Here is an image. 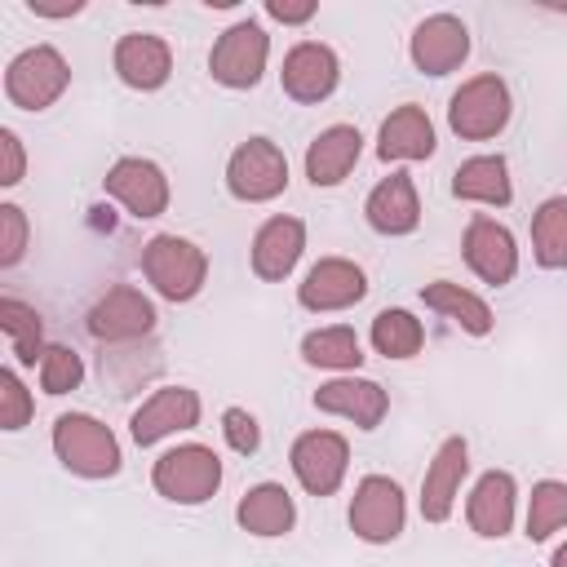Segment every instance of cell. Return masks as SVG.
I'll use <instances>...</instances> for the list:
<instances>
[{"mask_svg":"<svg viewBox=\"0 0 567 567\" xmlns=\"http://www.w3.org/2000/svg\"><path fill=\"white\" fill-rule=\"evenodd\" d=\"M31 412H35V403H31L27 385L18 381L13 368H4V372H0V425H4V430H22V425L31 421Z\"/></svg>","mask_w":567,"mask_h":567,"instance_id":"obj_34","label":"cell"},{"mask_svg":"<svg viewBox=\"0 0 567 567\" xmlns=\"http://www.w3.org/2000/svg\"><path fill=\"white\" fill-rule=\"evenodd\" d=\"M377 155L390 159H430L434 155V124L416 102H403L385 115L381 137H377Z\"/></svg>","mask_w":567,"mask_h":567,"instance_id":"obj_21","label":"cell"},{"mask_svg":"<svg viewBox=\"0 0 567 567\" xmlns=\"http://www.w3.org/2000/svg\"><path fill=\"white\" fill-rule=\"evenodd\" d=\"M66 84H71V66H66V58H62L53 44H31V49H22V53L9 62V71H4V93H9V102L22 106V111H44V106H53Z\"/></svg>","mask_w":567,"mask_h":567,"instance_id":"obj_4","label":"cell"},{"mask_svg":"<svg viewBox=\"0 0 567 567\" xmlns=\"http://www.w3.org/2000/svg\"><path fill=\"white\" fill-rule=\"evenodd\" d=\"M465 470H470V443L461 434L443 439L434 461L425 465V478H421V518L425 523H447V514L461 496Z\"/></svg>","mask_w":567,"mask_h":567,"instance_id":"obj_12","label":"cell"},{"mask_svg":"<svg viewBox=\"0 0 567 567\" xmlns=\"http://www.w3.org/2000/svg\"><path fill=\"white\" fill-rule=\"evenodd\" d=\"M532 248L545 270H567V195H549L532 213Z\"/></svg>","mask_w":567,"mask_h":567,"instance_id":"obj_28","label":"cell"},{"mask_svg":"<svg viewBox=\"0 0 567 567\" xmlns=\"http://www.w3.org/2000/svg\"><path fill=\"white\" fill-rule=\"evenodd\" d=\"M514 474H505V470H487L478 483H474V492H470V501H465V518H470V527L478 532V536H505L509 527H514Z\"/></svg>","mask_w":567,"mask_h":567,"instance_id":"obj_22","label":"cell"},{"mask_svg":"<svg viewBox=\"0 0 567 567\" xmlns=\"http://www.w3.org/2000/svg\"><path fill=\"white\" fill-rule=\"evenodd\" d=\"M363 213H368V226H372L377 235H408V230H416V221H421V199H416L412 177H408V173L381 177V182L372 186Z\"/></svg>","mask_w":567,"mask_h":567,"instance_id":"obj_20","label":"cell"},{"mask_svg":"<svg viewBox=\"0 0 567 567\" xmlns=\"http://www.w3.org/2000/svg\"><path fill=\"white\" fill-rule=\"evenodd\" d=\"M142 270L155 284L159 297L190 301L208 279V257H204L199 244H190L182 235H155L146 244V252H142Z\"/></svg>","mask_w":567,"mask_h":567,"instance_id":"obj_3","label":"cell"},{"mask_svg":"<svg viewBox=\"0 0 567 567\" xmlns=\"http://www.w3.org/2000/svg\"><path fill=\"white\" fill-rule=\"evenodd\" d=\"M549 567H567V545H558V549H554V558H549Z\"/></svg>","mask_w":567,"mask_h":567,"instance_id":"obj_39","label":"cell"},{"mask_svg":"<svg viewBox=\"0 0 567 567\" xmlns=\"http://www.w3.org/2000/svg\"><path fill=\"white\" fill-rule=\"evenodd\" d=\"M221 434H226V443H230L239 456H252V452H257V443H261L257 416H252V412H244V408H226V412H221Z\"/></svg>","mask_w":567,"mask_h":567,"instance_id":"obj_36","label":"cell"},{"mask_svg":"<svg viewBox=\"0 0 567 567\" xmlns=\"http://www.w3.org/2000/svg\"><path fill=\"white\" fill-rule=\"evenodd\" d=\"M315 408L319 412H332V416H346L359 430H377L381 416H385V408H390V399L368 377H337V381H328V385L315 390Z\"/></svg>","mask_w":567,"mask_h":567,"instance_id":"obj_18","label":"cell"},{"mask_svg":"<svg viewBox=\"0 0 567 567\" xmlns=\"http://www.w3.org/2000/svg\"><path fill=\"white\" fill-rule=\"evenodd\" d=\"M470 270L483 279V284H509L514 270H518V248H514V235L492 221V217H474L465 226V244H461Z\"/></svg>","mask_w":567,"mask_h":567,"instance_id":"obj_17","label":"cell"},{"mask_svg":"<svg viewBox=\"0 0 567 567\" xmlns=\"http://www.w3.org/2000/svg\"><path fill=\"white\" fill-rule=\"evenodd\" d=\"M84 381V363L71 346H49L44 359H40V385L44 394H66V390H80Z\"/></svg>","mask_w":567,"mask_h":567,"instance_id":"obj_33","label":"cell"},{"mask_svg":"<svg viewBox=\"0 0 567 567\" xmlns=\"http://www.w3.org/2000/svg\"><path fill=\"white\" fill-rule=\"evenodd\" d=\"M359 151H363L359 128L332 124V128H323V133L310 142V151H306V177H310L315 186H337V182H346V173L354 168Z\"/></svg>","mask_w":567,"mask_h":567,"instance_id":"obj_24","label":"cell"},{"mask_svg":"<svg viewBox=\"0 0 567 567\" xmlns=\"http://www.w3.org/2000/svg\"><path fill=\"white\" fill-rule=\"evenodd\" d=\"M279 80H284V93L288 97H297V102H323L337 89V80H341V62H337V53L328 44L301 40V44L288 49Z\"/></svg>","mask_w":567,"mask_h":567,"instance_id":"obj_15","label":"cell"},{"mask_svg":"<svg viewBox=\"0 0 567 567\" xmlns=\"http://www.w3.org/2000/svg\"><path fill=\"white\" fill-rule=\"evenodd\" d=\"M447 124H452V133L465 137V142L496 137V133L509 124V89H505V80H501V75H474V80H465V84L452 93Z\"/></svg>","mask_w":567,"mask_h":567,"instance_id":"obj_5","label":"cell"},{"mask_svg":"<svg viewBox=\"0 0 567 567\" xmlns=\"http://www.w3.org/2000/svg\"><path fill=\"white\" fill-rule=\"evenodd\" d=\"M266 58H270V35L261 31V22L244 18L217 35V44L208 53V71L226 89H252L266 71Z\"/></svg>","mask_w":567,"mask_h":567,"instance_id":"obj_7","label":"cell"},{"mask_svg":"<svg viewBox=\"0 0 567 567\" xmlns=\"http://www.w3.org/2000/svg\"><path fill=\"white\" fill-rule=\"evenodd\" d=\"M558 527H567V483L540 478L532 487V501H527V536L532 540H545Z\"/></svg>","mask_w":567,"mask_h":567,"instance_id":"obj_31","label":"cell"},{"mask_svg":"<svg viewBox=\"0 0 567 567\" xmlns=\"http://www.w3.org/2000/svg\"><path fill=\"white\" fill-rule=\"evenodd\" d=\"M266 13L275 22H284V27L288 22H310L315 18V0H297V4L292 0H266Z\"/></svg>","mask_w":567,"mask_h":567,"instance_id":"obj_38","label":"cell"},{"mask_svg":"<svg viewBox=\"0 0 567 567\" xmlns=\"http://www.w3.org/2000/svg\"><path fill=\"white\" fill-rule=\"evenodd\" d=\"M416 71L425 75H447L470 58V31L456 13H430L425 22H416L412 44H408Z\"/></svg>","mask_w":567,"mask_h":567,"instance_id":"obj_11","label":"cell"},{"mask_svg":"<svg viewBox=\"0 0 567 567\" xmlns=\"http://www.w3.org/2000/svg\"><path fill=\"white\" fill-rule=\"evenodd\" d=\"M292 474L310 496H332L350 465V443L337 430H306L292 443Z\"/></svg>","mask_w":567,"mask_h":567,"instance_id":"obj_9","label":"cell"},{"mask_svg":"<svg viewBox=\"0 0 567 567\" xmlns=\"http://www.w3.org/2000/svg\"><path fill=\"white\" fill-rule=\"evenodd\" d=\"M106 195H115L133 217H159L168 208V177L159 164L124 155L106 173Z\"/></svg>","mask_w":567,"mask_h":567,"instance_id":"obj_13","label":"cell"},{"mask_svg":"<svg viewBox=\"0 0 567 567\" xmlns=\"http://www.w3.org/2000/svg\"><path fill=\"white\" fill-rule=\"evenodd\" d=\"M421 341H425V328L412 310H381L372 319V346L385 359H412L421 350Z\"/></svg>","mask_w":567,"mask_h":567,"instance_id":"obj_30","label":"cell"},{"mask_svg":"<svg viewBox=\"0 0 567 567\" xmlns=\"http://www.w3.org/2000/svg\"><path fill=\"white\" fill-rule=\"evenodd\" d=\"M288 186V159L270 137H248L226 159V190L244 204H266Z\"/></svg>","mask_w":567,"mask_h":567,"instance_id":"obj_6","label":"cell"},{"mask_svg":"<svg viewBox=\"0 0 567 567\" xmlns=\"http://www.w3.org/2000/svg\"><path fill=\"white\" fill-rule=\"evenodd\" d=\"M190 425H199V394L186 390V385H164V390H155V394L133 412V421H128L137 447H151V443H159V439H168V434H177V430H190Z\"/></svg>","mask_w":567,"mask_h":567,"instance_id":"obj_14","label":"cell"},{"mask_svg":"<svg viewBox=\"0 0 567 567\" xmlns=\"http://www.w3.org/2000/svg\"><path fill=\"white\" fill-rule=\"evenodd\" d=\"M0 155H4L0 182H4V186H18V182H22V168H27V155H22V142H18L13 128H0Z\"/></svg>","mask_w":567,"mask_h":567,"instance_id":"obj_37","label":"cell"},{"mask_svg":"<svg viewBox=\"0 0 567 567\" xmlns=\"http://www.w3.org/2000/svg\"><path fill=\"white\" fill-rule=\"evenodd\" d=\"M306 248V226L297 217H270L252 235V270L257 279H284Z\"/></svg>","mask_w":567,"mask_h":567,"instance_id":"obj_23","label":"cell"},{"mask_svg":"<svg viewBox=\"0 0 567 567\" xmlns=\"http://www.w3.org/2000/svg\"><path fill=\"white\" fill-rule=\"evenodd\" d=\"M155 328V306L133 288V284H115L106 288L93 310H89V332L97 341H137Z\"/></svg>","mask_w":567,"mask_h":567,"instance_id":"obj_10","label":"cell"},{"mask_svg":"<svg viewBox=\"0 0 567 567\" xmlns=\"http://www.w3.org/2000/svg\"><path fill=\"white\" fill-rule=\"evenodd\" d=\"M151 483L164 501L177 505H204L217 487H221V461L213 447L204 443H182L173 452H164L151 470Z\"/></svg>","mask_w":567,"mask_h":567,"instance_id":"obj_2","label":"cell"},{"mask_svg":"<svg viewBox=\"0 0 567 567\" xmlns=\"http://www.w3.org/2000/svg\"><path fill=\"white\" fill-rule=\"evenodd\" d=\"M368 292V279L354 261L346 257H323L306 270V279L297 284V301L306 310H346L354 301H363Z\"/></svg>","mask_w":567,"mask_h":567,"instance_id":"obj_16","label":"cell"},{"mask_svg":"<svg viewBox=\"0 0 567 567\" xmlns=\"http://www.w3.org/2000/svg\"><path fill=\"white\" fill-rule=\"evenodd\" d=\"M0 328L9 332L18 363H35V354L44 359V346H40V315H35L27 301L4 297V301H0Z\"/></svg>","mask_w":567,"mask_h":567,"instance_id":"obj_32","label":"cell"},{"mask_svg":"<svg viewBox=\"0 0 567 567\" xmlns=\"http://www.w3.org/2000/svg\"><path fill=\"white\" fill-rule=\"evenodd\" d=\"M235 518H239V527L252 532V536H284V532H292V523H297V505H292L288 487H279V483H257V487H248L244 501L235 505Z\"/></svg>","mask_w":567,"mask_h":567,"instance_id":"obj_25","label":"cell"},{"mask_svg":"<svg viewBox=\"0 0 567 567\" xmlns=\"http://www.w3.org/2000/svg\"><path fill=\"white\" fill-rule=\"evenodd\" d=\"M452 190L456 199H470V204H492V208H505L514 199V186H509V168L501 155H474L456 168L452 177Z\"/></svg>","mask_w":567,"mask_h":567,"instance_id":"obj_26","label":"cell"},{"mask_svg":"<svg viewBox=\"0 0 567 567\" xmlns=\"http://www.w3.org/2000/svg\"><path fill=\"white\" fill-rule=\"evenodd\" d=\"M115 75L128 84V89H159L164 80H168V71H173V53H168V44L159 40V35H151V31H128V35H120V44H115Z\"/></svg>","mask_w":567,"mask_h":567,"instance_id":"obj_19","label":"cell"},{"mask_svg":"<svg viewBox=\"0 0 567 567\" xmlns=\"http://www.w3.org/2000/svg\"><path fill=\"white\" fill-rule=\"evenodd\" d=\"M301 359H306V363H315V368L354 372V368L363 363V350H359L354 328L332 323V328H315V332H306V341H301Z\"/></svg>","mask_w":567,"mask_h":567,"instance_id":"obj_29","label":"cell"},{"mask_svg":"<svg viewBox=\"0 0 567 567\" xmlns=\"http://www.w3.org/2000/svg\"><path fill=\"white\" fill-rule=\"evenodd\" d=\"M403 518H408V505H403V487L385 474H368L359 487H354V501H350V532L368 545H385L403 532Z\"/></svg>","mask_w":567,"mask_h":567,"instance_id":"obj_8","label":"cell"},{"mask_svg":"<svg viewBox=\"0 0 567 567\" xmlns=\"http://www.w3.org/2000/svg\"><path fill=\"white\" fill-rule=\"evenodd\" d=\"M27 252V213L18 204H0V266H18Z\"/></svg>","mask_w":567,"mask_h":567,"instance_id":"obj_35","label":"cell"},{"mask_svg":"<svg viewBox=\"0 0 567 567\" xmlns=\"http://www.w3.org/2000/svg\"><path fill=\"white\" fill-rule=\"evenodd\" d=\"M421 301H425L430 310L447 315L452 323H461L470 337H487V332H492V310H487V301L474 297L470 288L452 284V279H434V284H425V288H421Z\"/></svg>","mask_w":567,"mask_h":567,"instance_id":"obj_27","label":"cell"},{"mask_svg":"<svg viewBox=\"0 0 567 567\" xmlns=\"http://www.w3.org/2000/svg\"><path fill=\"white\" fill-rule=\"evenodd\" d=\"M53 452L80 478H111L120 470V443L111 425L89 412H62L53 421Z\"/></svg>","mask_w":567,"mask_h":567,"instance_id":"obj_1","label":"cell"}]
</instances>
